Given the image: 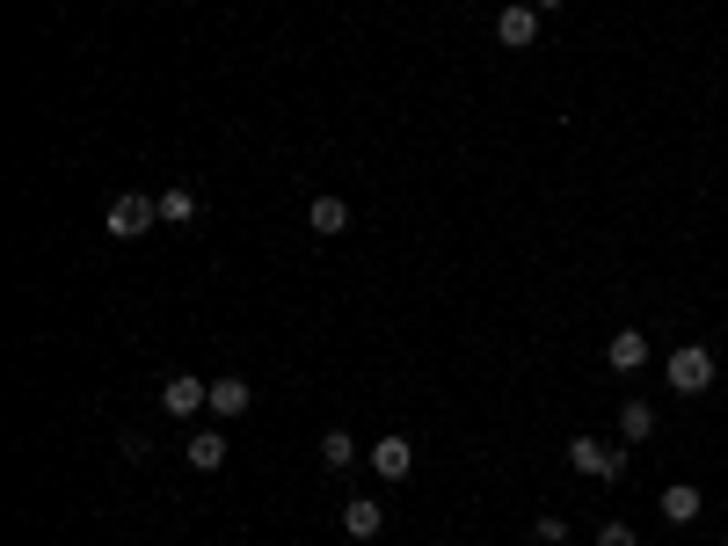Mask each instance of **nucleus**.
<instances>
[{"label":"nucleus","mask_w":728,"mask_h":546,"mask_svg":"<svg viewBox=\"0 0 728 546\" xmlns=\"http://www.w3.org/2000/svg\"><path fill=\"white\" fill-rule=\"evenodd\" d=\"M379 525H386V511L372 503V495H350V503H343V532H350V539H379Z\"/></svg>","instance_id":"obj_10"},{"label":"nucleus","mask_w":728,"mask_h":546,"mask_svg":"<svg viewBox=\"0 0 728 546\" xmlns=\"http://www.w3.org/2000/svg\"><path fill=\"white\" fill-rule=\"evenodd\" d=\"M146 227H160V197H146V190H124V197H110L103 233H117V241H139Z\"/></svg>","instance_id":"obj_1"},{"label":"nucleus","mask_w":728,"mask_h":546,"mask_svg":"<svg viewBox=\"0 0 728 546\" xmlns=\"http://www.w3.org/2000/svg\"><path fill=\"white\" fill-rule=\"evenodd\" d=\"M532 8H539V15H561V8H569V0H532Z\"/></svg>","instance_id":"obj_19"},{"label":"nucleus","mask_w":728,"mask_h":546,"mask_svg":"<svg viewBox=\"0 0 728 546\" xmlns=\"http://www.w3.org/2000/svg\"><path fill=\"white\" fill-rule=\"evenodd\" d=\"M663 379H670V393H707V387H714V350L677 343V350L663 357Z\"/></svg>","instance_id":"obj_2"},{"label":"nucleus","mask_w":728,"mask_h":546,"mask_svg":"<svg viewBox=\"0 0 728 546\" xmlns=\"http://www.w3.org/2000/svg\"><path fill=\"white\" fill-rule=\"evenodd\" d=\"M605 365H612V371H642V365H648V335H642V328H620V335L605 343Z\"/></svg>","instance_id":"obj_9"},{"label":"nucleus","mask_w":728,"mask_h":546,"mask_svg":"<svg viewBox=\"0 0 728 546\" xmlns=\"http://www.w3.org/2000/svg\"><path fill=\"white\" fill-rule=\"evenodd\" d=\"M160 408H168V416H197V408H211V379H190V371H175L168 387H160Z\"/></svg>","instance_id":"obj_6"},{"label":"nucleus","mask_w":728,"mask_h":546,"mask_svg":"<svg viewBox=\"0 0 728 546\" xmlns=\"http://www.w3.org/2000/svg\"><path fill=\"white\" fill-rule=\"evenodd\" d=\"M248 408H256V387H248V379H233V371H219V379H211V416H248Z\"/></svg>","instance_id":"obj_8"},{"label":"nucleus","mask_w":728,"mask_h":546,"mask_svg":"<svg viewBox=\"0 0 728 546\" xmlns=\"http://www.w3.org/2000/svg\"><path fill=\"white\" fill-rule=\"evenodd\" d=\"M117 452H124V459H132V466H139V459H146V452H154V438H146V430H124V444H117Z\"/></svg>","instance_id":"obj_18"},{"label":"nucleus","mask_w":728,"mask_h":546,"mask_svg":"<svg viewBox=\"0 0 728 546\" xmlns=\"http://www.w3.org/2000/svg\"><path fill=\"white\" fill-rule=\"evenodd\" d=\"M532 539H539V546H561V539H569V517H554V511H547V517L532 525Z\"/></svg>","instance_id":"obj_17"},{"label":"nucleus","mask_w":728,"mask_h":546,"mask_svg":"<svg viewBox=\"0 0 728 546\" xmlns=\"http://www.w3.org/2000/svg\"><path fill=\"white\" fill-rule=\"evenodd\" d=\"M721 511H728V503H721Z\"/></svg>","instance_id":"obj_20"},{"label":"nucleus","mask_w":728,"mask_h":546,"mask_svg":"<svg viewBox=\"0 0 728 546\" xmlns=\"http://www.w3.org/2000/svg\"><path fill=\"white\" fill-rule=\"evenodd\" d=\"M569 466L583 481H620L626 474V444L612 452V444H597V438H569Z\"/></svg>","instance_id":"obj_3"},{"label":"nucleus","mask_w":728,"mask_h":546,"mask_svg":"<svg viewBox=\"0 0 728 546\" xmlns=\"http://www.w3.org/2000/svg\"><path fill=\"white\" fill-rule=\"evenodd\" d=\"M183 459H190L197 474H219V466H226V438H219V430H190V444H183Z\"/></svg>","instance_id":"obj_12"},{"label":"nucleus","mask_w":728,"mask_h":546,"mask_svg":"<svg viewBox=\"0 0 728 546\" xmlns=\"http://www.w3.org/2000/svg\"><path fill=\"white\" fill-rule=\"evenodd\" d=\"M721 546H728V539H721Z\"/></svg>","instance_id":"obj_21"},{"label":"nucleus","mask_w":728,"mask_h":546,"mask_svg":"<svg viewBox=\"0 0 728 546\" xmlns=\"http://www.w3.org/2000/svg\"><path fill=\"white\" fill-rule=\"evenodd\" d=\"M364 459H372V474H379V481H408V466H416V444H408V438H394V430H386V438L372 444V452H364Z\"/></svg>","instance_id":"obj_5"},{"label":"nucleus","mask_w":728,"mask_h":546,"mask_svg":"<svg viewBox=\"0 0 728 546\" xmlns=\"http://www.w3.org/2000/svg\"><path fill=\"white\" fill-rule=\"evenodd\" d=\"M197 219V190H160V227H190Z\"/></svg>","instance_id":"obj_15"},{"label":"nucleus","mask_w":728,"mask_h":546,"mask_svg":"<svg viewBox=\"0 0 728 546\" xmlns=\"http://www.w3.org/2000/svg\"><path fill=\"white\" fill-rule=\"evenodd\" d=\"M597 546H642V532L626 525V517H605V525H597Z\"/></svg>","instance_id":"obj_16"},{"label":"nucleus","mask_w":728,"mask_h":546,"mask_svg":"<svg viewBox=\"0 0 728 546\" xmlns=\"http://www.w3.org/2000/svg\"><path fill=\"white\" fill-rule=\"evenodd\" d=\"M656 511H663V525H699V511H707V495H699L693 481H670Z\"/></svg>","instance_id":"obj_7"},{"label":"nucleus","mask_w":728,"mask_h":546,"mask_svg":"<svg viewBox=\"0 0 728 546\" xmlns=\"http://www.w3.org/2000/svg\"><path fill=\"white\" fill-rule=\"evenodd\" d=\"M306 227L321 233V241H335V233L350 227V204H343V197H313V204H306Z\"/></svg>","instance_id":"obj_13"},{"label":"nucleus","mask_w":728,"mask_h":546,"mask_svg":"<svg viewBox=\"0 0 728 546\" xmlns=\"http://www.w3.org/2000/svg\"><path fill=\"white\" fill-rule=\"evenodd\" d=\"M321 466H329V474H350V466H357V438H350V430H329V438H321Z\"/></svg>","instance_id":"obj_14"},{"label":"nucleus","mask_w":728,"mask_h":546,"mask_svg":"<svg viewBox=\"0 0 728 546\" xmlns=\"http://www.w3.org/2000/svg\"><path fill=\"white\" fill-rule=\"evenodd\" d=\"M496 36H503L510 52H532V44H539V8H532V0H510L503 15H496Z\"/></svg>","instance_id":"obj_4"},{"label":"nucleus","mask_w":728,"mask_h":546,"mask_svg":"<svg viewBox=\"0 0 728 546\" xmlns=\"http://www.w3.org/2000/svg\"><path fill=\"white\" fill-rule=\"evenodd\" d=\"M648 438H656V408L626 393L620 401V444H648Z\"/></svg>","instance_id":"obj_11"}]
</instances>
